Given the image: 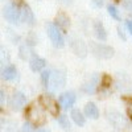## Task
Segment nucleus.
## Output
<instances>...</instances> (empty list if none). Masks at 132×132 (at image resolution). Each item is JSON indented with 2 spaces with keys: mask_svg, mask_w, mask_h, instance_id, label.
I'll return each mask as SVG.
<instances>
[{
  "mask_svg": "<svg viewBox=\"0 0 132 132\" xmlns=\"http://www.w3.org/2000/svg\"><path fill=\"white\" fill-rule=\"evenodd\" d=\"M123 5H124V8L128 11V12H132V0H124Z\"/></svg>",
  "mask_w": 132,
  "mask_h": 132,
  "instance_id": "bb28decb",
  "label": "nucleus"
},
{
  "mask_svg": "<svg viewBox=\"0 0 132 132\" xmlns=\"http://www.w3.org/2000/svg\"><path fill=\"white\" fill-rule=\"evenodd\" d=\"M93 4H94V7H96V8H101V7L104 4V0H93Z\"/></svg>",
  "mask_w": 132,
  "mask_h": 132,
  "instance_id": "cd10ccee",
  "label": "nucleus"
},
{
  "mask_svg": "<svg viewBox=\"0 0 132 132\" xmlns=\"http://www.w3.org/2000/svg\"><path fill=\"white\" fill-rule=\"evenodd\" d=\"M0 95H2V96H0V98H2V101H0V102H2V107H4V106H5V102H7L5 93H4V91H2V93H0Z\"/></svg>",
  "mask_w": 132,
  "mask_h": 132,
  "instance_id": "c756f323",
  "label": "nucleus"
},
{
  "mask_svg": "<svg viewBox=\"0 0 132 132\" xmlns=\"http://www.w3.org/2000/svg\"><path fill=\"white\" fill-rule=\"evenodd\" d=\"M127 28H128L129 33L132 35V20H128V21H127Z\"/></svg>",
  "mask_w": 132,
  "mask_h": 132,
  "instance_id": "2f4dec72",
  "label": "nucleus"
},
{
  "mask_svg": "<svg viewBox=\"0 0 132 132\" xmlns=\"http://www.w3.org/2000/svg\"><path fill=\"white\" fill-rule=\"evenodd\" d=\"M44 106V108L52 115H58V103L54 101V99L50 95H42L41 96V101H40Z\"/></svg>",
  "mask_w": 132,
  "mask_h": 132,
  "instance_id": "6e6552de",
  "label": "nucleus"
},
{
  "mask_svg": "<svg viewBox=\"0 0 132 132\" xmlns=\"http://www.w3.org/2000/svg\"><path fill=\"white\" fill-rule=\"evenodd\" d=\"M94 32H95V36L99 38L104 41L107 38V33H106V29H104V25L101 23V21H95L94 23Z\"/></svg>",
  "mask_w": 132,
  "mask_h": 132,
  "instance_id": "f3484780",
  "label": "nucleus"
},
{
  "mask_svg": "<svg viewBox=\"0 0 132 132\" xmlns=\"http://www.w3.org/2000/svg\"><path fill=\"white\" fill-rule=\"evenodd\" d=\"M2 78L5 81H13L17 78V70L15 66L12 65H7L2 69Z\"/></svg>",
  "mask_w": 132,
  "mask_h": 132,
  "instance_id": "f8f14e48",
  "label": "nucleus"
},
{
  "mask_svg": "<svg viewBox=\"0 0 132 132\" xmlns=\"http://www.w3.org/2000/svg\"><path fill=\"white\" fill-rule=\"evenodd\" d=\"M101 82L102 81H101V78H99V74L98 73H94L90 78L82 85L81 90L85 91L86 94H94L96 91V89H98V85L101 83Z\"/></svg>",
  "mask_w": 132,
  "mask_h": 132,
  "instance_id": "0eeeda50",
  "label": "nucleus"
},
{
  "mask_svg": "<svg viewBox=\"0 0 132 132\" xmlns=\"http://www.w3.org/2000/svg\"><path fill=\"white\" fill-rule=\"evenodd\" d=\"M7 132H17V128H16V124L15 123H11L7 128Z\"/></svg>",
  "mask_w": 132,
  "mask_h": 132,
  "instance_id": "c85d7f7f",
  "label": "nucleus"
},
{
  "mask_svg": "<svg viewBox=\"0 0 132 132\" xmlns=\"http://www.w3.org/2000/svg\"><path fill=\"white\" fill-rule=\"evenodd\" d=\"M90 49L95 57L102 58V60H110L115 54L114 48L104 45V44H101V42H90Z\"/></svg>",
  "mask_w": 132,
  "mask_h": 132,
  "instance_id": "f03ea898",
  "label": "nucleus"
},
{
  "mask_svg": "<svg viewBox=\"0 0 132 132\" xmlns=\"http://www.w3.org/2000/svg\"><path fill=\"white\" fill-rule=\"evenodd\" d=\"M21 132H35V128H33V124L30 122H25L21 127Z\"/></svg>",
  "mask_w": 132,
  "mask_h": 132,
  "instance_id": "b1692460",
  "label": "nucleus"
},
{
  "mask_svg": "<svg viewBox=\"0 0 132 132\" xmlns=\"http://www.w3.org/2000/svg\"><path fill=\"white\" fill-rule=\"evenodd\" d=\"M118 35H119V37L120 38H123V40H126V35H124V33H123V30H122V28H118Z\"/></svg>",
  "mask_w": 132,
  "mask_h": 132,
  "instance_id": "7c9ffc66",
  "label": "nucleus"
},
{
  "mask_svg": "<svg viewBox=\"0 0 132 132\" xmlns=\"http://www.w3.org/2000/svg\"><path fill=\"white\" fill-rule=\"evenodd\" d=\"M71 49L75 53V56H78L81 58H85L87 56V46H86V44L82 40L74 38L71 41Z\"/></svg>",
  "mask_w": 132,
  "mask_h": 132,
  "instance_id": "9b49d317",
  "label": "nucleus"
},
{
  "mask_svg": "<svg viewBox=\"0 0 132 132\" xmlns=\"http://www.w3.org/2000/svg\"><path fill=\"white\" fill-rule=\"evenodd\" d=\"M46 30H48V36L53 44V46L56 48H62L65 45V40H63V36L60 30V28L57 27V24H53V23H49L46 25Z\"/></svg>",
  "mask_w": 132,
  "mask_h": 132,
  "instance_id": "20e7f679",
  "label": "nucleus"
},
{
  "mask_svg": "<svg viewBox=\"0 0 132 132\" xmlns=\"http://www.w3.org/2000/svg\"><path fill=\"white\" fill-rule=\"evenodd\" d=\"M9 103H11V108H12L13 111H20V110L23 108L25 106V103H27V96L23 93L17 91V93H15L12 95Z\"/></svg>",
  "mask_w": 132,
  "mask_h": 132,
  "instance_id": "1a4fd4ad",
  "label": "nucleus"
},
{
  "mask_svg": "<svg viewBox=\"0 0 132 132\" xmlns=\"http://www.w3.org/2000/svg\"><path fill=\"white\" fill-rule=\"evenodd\" d=\"M21 20L29 25L35 24V15L28 5H23V8H21Z\"/></svg>",
  "mask_w": 132,
  "mask_h": 132,
  "instance_id": "4468645a",
  "label": "nucleus"
},
{
  "mask_svg": "<svg viewBox=\"0 0 132 132\" xmlns=\"http://www.w3.org/2000/svg\"><path fill=\"white\" fill-rule=\"evenodd\" d=\"M58 124L62 128H69L70 127V122H69V118L66 115H58Z\"/></svg>",
  "mask_w": 132,
  "mask_h": 132,
  "instance_id": "412c9836",
  "label": "nucleus"
},
{
  "mask_svg": "<svg viewBox=\"0 0 132 132\" xmlns=\"http://www.w3.org/2000/svg\"><path fill=\"white\" fill-rule=\"evenodd\" d=\"M27 118L28 122H30L35 126H41L45 122V108H44L41 102L32 103L27 110Z\"/></svg>",
  "mask_w": 132,
  "mask_h": 132,
  "instance_id": "f257e3e1",
  "label": "nucleus"
},
{
  "mask_svg": "<svg viewBox=\"0 0 132 132\" xmlns=\"http://www.w3.org/2000/svg\"><path fill=\"white\" fill-rule=\"evenodd\" d=\"M107 119L115 128H124V126L127 124L124 116L119 111H116V110H108L107 111Z\"/></svg>",
  "mask_w": 132,
  "mask_h": 132,
  "instance_id": "423d86ee",
  "label": "nucleus"
},
{
  "mask_svg": "<svg viewBox=\"0 0 132 132\" xmlns=\"http://www.w3.org/2000/svg\"><path fill=\"white\" fill-rule=\"evenodd\" d=\"M36 42H37V37H35V35L30 33V35L28 36V38H27V44L29 46H33V45H36Z\"/></svg>",
  "mask_w": 132,
  "mask_h": 132,
  "instance_id": "393cba45",
  "label": "nucleus"
},
{
  "mask_svg": "<svg viewBox=\"0 0 132 132\" xmlns=\"http://www.w3.org/2000/svg\"><path fill=\"white\" fill-rule=\"evenodd\" d=\"M66 83V75L65 71L61 69H54L52 70V75H50V82H49V87L48 89L52 91H57L58 89H62Z\"/></svg>",
  "mask_w": 132,
  "mask_h": 132,
  "instance_id": "7ed1b4c3",
  "label": "nucleus"
},
{
  "mask_svg": "<svg viewBox=\"0 0 132 132\" xmlns=\"http://www.w3.org/2000/svg\"><path fill=\"white\" fill-rule=\"evenodd\" d=\"M46 65V61L41 58V57H37V56H33L30 60H29V68L32 69V71H41Z\"/></svg>",
  "mask_w": 132,
  "mask_h": 132,
  "instance_id": "ddd939ff",
  "label": "nucleus"
},
{
  "mask_svg": "<svg viewBox=\"0 0 132 132\" xmlns=\"http://www.w3.org/2000/svg\"><path fill=\"white\" fill-rule=\"evenodd\" d=\"M62 2H63V3H69V0H62Z\"/></svg>",
  "mask_w": 132,
  "mask_h": 132,
  "instance_id": "72a5a7b5",
  "label": "nucleus"
},
{
  "mask_svg": "<svg viewBox=\"0 0 132 132\" xmlns=\"http://www.w3.org/2000/svg\"><path fill=\"white\" fill-rule=\"evenodd\" d=\"M32 49H30V46L28 45V44H25V45H21L20 46V49H19V56H20V58L21 60H27V58H29L30 56H32Z\"/></svg>",
  "mask_w": 132,
  "mask_h": 132,
  "instance_id": "6ab92c4d",
  "label": "nucleus"
},
{
  "mask_svg": "<svg viewBox=\"0 0 132 132\" xmlns=\"http://www.w3.org/2000/svg\"><path fill=\"white\" fill-rule=\"evenodd\" d=\"M37 132H49V131H48V129H38Z\"/></svg>",
  "mask_w": 132,
  "mask_h": 132,
  "instance_id": "473e14b6",
  "label": "nucleus"
},
{
  "mask_svg": "<svg viewBox=\"0 0 132 132\" xmlns=\"http://www.w3.org/2000/svg\"><path fill=\"white\" fill-rule=\"evenodd\" d=\"M124 103H126L127 115L132 119V98H124Z\"/></svg>",
  "mask_w": 132,
  "mask_h": 132,
  "instance_id": "5701e85b",
  "label": "nucleus"
},
{
  "mask_svg": "<svg viewBox=\"0 0 132 132\" xmlns=\"http://www.w3.org/2000/svg\"><path fill=\"white\" fill-rule=\"evenodd\" d=\"M58 102H60V106H61L63 110H69V108H71V107L74 106V103H75V95H74V93H71V91L63 93V94H61Z\"/></svg>",
  "mask_w": 132,
  "mask_h": 132,
  "instance_id": "9d476101",
  "label": "nucleus"
},
{
  "mask_svg": "<svg viewBox=\"0 0 132 132\" xmlns=\"http://www.w3.org/2000/svg\"><path fill=\"white\" fill-rule=\"evenodd\" d=\"M3 16L9 21V23L16 24L21 19V11H19V8L15 4H7L3 8Z\"/></svg>",
  "mask_w": 132,
  "mask_h": 132,
  "instance_id": "39448f33",
  "label": "nucleus"
},
{
  "mask_svg": "<svg viewBox=\"0 0 132 132\" xmlns=\"http://www.w3.org/2000/svg\"><path fill=\"white\" fill-rule=\"evenodd\" d=\"M70 116H71V119H73V122L77 124V126H79V127H82V126H85V116H83V114L79 111V110H73L71 111V114H70Z\"/></svg>",
  "mask_w": 132,
  "mask_h": 132,
  "instance_id": "a211bd4d",
  "label": "nucleus"
},
{
  "mask_svg": "<svg viewBox=\"0 0 132 132\" xmlns=\"http://www.w3.org/2000/svg\"><path fill=\"white\" fill-rule=\"evenodd\" d=\"M56 23H57V27H58V28L66 30V29L70 27V19H69V16L66 15V13L60 12V13L56 16Z\"/></svg>",
  "mask_w": 132,
  "mask_h": 132,
  "instance_id": "2eb2a0df",
  "label": "nucleus"
},
{
  "mask_svg": "<svg viewBox=\"0 0 132 132\" xmlns=\"http://www.w3.org/2000/svg\"><path fill=\"white\" fill-rule=\"evenodd\" d=\"M107 11H108V15L114 17L115 20H120V16H119V12H118V9L114 7V5H108L107 7Z\"/></svg>",
  "mask_w": 132,
  "mask_h": 132,
  "instance_id": "4be33fe9",
  "label": "nucleus"
},
{
  "mask_svg": "<svg viewBox=\"0 0 132 132\" xmlns=\"http://www.w3.org/2000/svg\"><path fill=\"white\" fill-rule=\"evenodd\" d=\"M85 115L90 119H98L99 118V111H98V107L93 103L89 102L85 106Z\"/></svg>",
  "mask_w": 132,
  "mask_h": 132,
  "instance_id": "dca6fc26",
  "label": "nucleus"
},
{
  "mask_svg": "<svg viewBox=\"0 0 132 132\" xmlns=\"http://www.w3.org/2000/svg\"><path fill=\"white\" fill-rule=\"evenodd\" d=\"M50 75H52V70H44L42 74H41V81L44 83V86L49 87V82H50Z\"/></svg>",
  "mask_w": 132,
  "mask_h": 132,
  "instance_id": "aec40b11",
  "label": "nucleus"
},
{
  "mask_svg": "<svg viewBox=\"0 0 132 132\" xmlns=\"http://www.w3.org/2000/svg\"><path fill=\"white\" fill-rule=\"evenodd\" d=\"M8 61H9V56H8L7 50L2 49V63L5 65V63H8Z\"/></svg>",
  "mask_w": 132,
  "mask_h": 132,
  "instance_id": "a878e982",
  "label": "nucleus"
}]
</instances>
